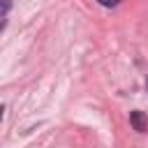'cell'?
<instances>
[{"label":"cell","mask_w":148,"mask_h":148,"mask_svg":"<svg viewBox=\"0 0 148 148\" xmlns=\"http://www.w3.org/2000/svg\"><path fill=\"white\" fill-rule=\"evenodd\" d=\"M130 123L134 125L136 132H146V130H148V118H146L141 111H132V113H130Z\"/></svg>","instance_id":"6da1fadb"},{"label":"cell","mask_w":148,"mask_h":148,"mask_svg":"<svg viewBox=\"0 0 148 148\" xmlns=\"http://www.w3.org/2000/svg\"><path fill=\"white\" fill-rule=\"evenodd\" d=\"M99 2H102L104 7H116V5L120 2V0H99Z\"/></svg>","instance_id":"7a4b0ae2"}]
</instances>
